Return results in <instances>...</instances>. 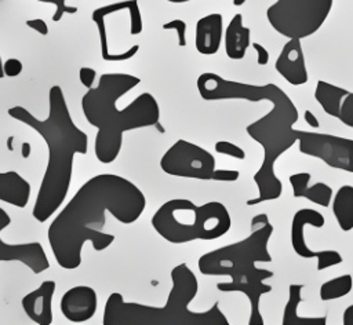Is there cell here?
Segmentation results:
<instances>
[{
	"label": "cell",
	"instance_id": "38",
	"mask_svg": "<svg viewBox=\"0 0 353 325\" xmlns=\"http://www.w3.org/2000/svg\"><path fill=\"white\" fill-rule=\"evenodd\" d=\"M245 3V0H233V4L236 6V7H239V6H243Z\"/></svg>",
	"mask_w": 353,
	"mask_h": 325
},
{
	"label": "cell",
	"instance_id": "10",
	"mask_svg": "<svg viewBox=\"0 0 353 325\" xmlns=\"http://www.w3.org/2000/svg\"><path fill=\"white\" fill-rule=\"evenodd\" d=\"M299 151L316 157L328 167L353 174V139L298 129Z\"/></svg>",
	"mask_w": 353,
	"mask_h": 325
},
{
	"label": "cell",
	"instance_id": "24",
	"mask_svg": "<svg viewBox=\"0 0 353 325\" xmlns=\"http://www.w3.org/2000/svg\"><path fill=\"white\" fill-rule=\"evenodd\" d=\"M332 212L342 231L353 229V186H341L332 198Z\"/></svg>",
	"mask_w": 353,
	"mask_h": 325
},
{
	"label": "cell",
	"instance_id": "39",
	"mask_svg": "<svg viewBox=\"0 0 353 325\" xmlns=\"http://www.w3.org/2000/svg\"><path fill=\"white\" fill-rule=\"evenodd\" d=\"M4 77V72H3V62H1V55H0V78Z\"/></svg>",
	"mask_w": 353,
	"mask_h": 325
},
{
	"label": "cell",
	"instance_id": "3",
	"mask_svg": "<svg viewBox=\"0 0 353 325\" xmlns=\"http://www.w3.org/2000/svg\"><path fill=\"white\" fill-rule=\"evenodd\" d=\"M139 83L141 78L132 74L103 73L98 84L87 90L81 98L85 120L98 129L94 151L102 164H110L119 157L124 132L159 123L160 107L149 92L138 95L123 109L117 107V101Z\"/></svg>",
	"mask_w": 353,
	"mask_h": 325
},
{
	"label": "cell",
	"instance_id": "36",
	"mask_svg": "<svg viewBox=\"0 0 353 325\" xmlns=\"http://www.w3.org/2000/svg\"><path fill=\"white\" fill-rule=\"evenodd\" d=\"M342 324L343 325H353V304L347 306L342 315Z\"/></svg>",
	"mask_w": 353,
	"mask_h": 325
},
{
	"label": "cell",
	"instance_id": "2",
	"mask_svg": "<svg viewBox=\"0 0 353 325\" xmlns=\"http://www.w3.org/2000/svg\"><path fill=\"white\" fill-rule=\"evenodd\" d=\"M48 102L50 113L44 120H39L23 106H12L7 110L10 117L34 129L47 145L48 161L32 211L39 223L47 222L66 200L74 156L88 151V136L74 124L59 85L50 88Z\"/></svg>",
	"mask_w": 353,
	"mask_h": 325
},
{
	"label": "cell",
	"instance_id": "19",
	"mask_svg": "<svg viewBox=\"0 0 353 325\" xmlns=\"http://www.w3.org/2000/svg\"><path fill=\"white\" fill-rule=\"evenodd\" d=\"M312 175L309 172H296L290 176L294 198H306L320 207H330L332 200V189L324 182L309 186Z\"/></svg>",
	"mask_w": 353,
	"mask_h": 325
},
{
	"label": "cell",
	"instance_id": "28",
	"mask_svg": "<svg viewBox=\"0 0 353 325\" xmlns=\"http://www.w3.org/2000/svg\"><path fill=\"white\" fill-rule=\"evenodd\" d=\"M163 30H175L178 45L185 47L186 45V22L182 19H172L170 22L163 23Z\"/></svg>",
	"mask_w": 353,
	"mask_h": 325
},
{
	"label": "cell",
	"instance_id": "32",
	"mask_svg": "<svg viewBox=\"0 0 353 325\" xmlns=\"http://www.w3.org/2000/svg\"><path fill=\"white\" fill-rule=\"evenodd\" d=\"M240 176V172L236 169H215L212 180H221V182H234Z\"/></svg>",
	"mask_w": 353,
	"mask_h": 325
},
{
	"label": "cell",
	"instance_id": "12",
	"mask_svg": "<svg viewBox=\"0 0 353 325\" xmlns=\"http://www.w3.org/2000/svg\"><path fill=\"white\" fill-rule=\"evenodd\" d=\"M325 224L324 215L312 208H302L296 211L292 216L291 222V245L294 252L303 259H316V269L319 271L325 270L331 266H336L342 263V256L338 251L324 249V251H313L306 245L305 241V227L312 226L321 229Z\"/></svg>",
	"mask_w": 353,
	"mask_h": 325
},
{
	"label": "cell",
	"instance_id": "37",
	"mask_svg": "<svg viewBox=\"0 0 353 325\" xmlns=\"http://www.w3.org/2000/svg\"><path fill=\"white\" fill-rule=\"evenodd\" d=\"M168 3H174V4H181V3H189L192 0H165Z\"/></svg>",
	"mask_w": 353,
	"mask_h": 325
},
{
	"label": "cell",
	"instance_id": "7",
	"mask_svg": "<svg viewBox=\"0 0 353 325\" xmlns=\"http://www.w3.org/2000/svg\"><path fill=\"white\" fill-rule=\"evenodd\" d=\"M251 234L244 240L221 247L203 253L197 266L203 275H228L232 281L268 280L273 271L255 267V263H270L272 255L268 249L273 234V224L266 213H259L251 219Z\"/></svg>",
	"mask_w": 353,
	"mask_h": 325
},
{
	"label": "cell",
	"instance_id": "29",
	"mask_svg": "<svg viewBox=\"0 0 353 325\" xmlns=\"http://www.w3.org/2000/svg\"><path fill=\"white\" fill-rule=\"evenodd\" d=\"M40 3H52L55 6V12L52 15V21L58 22L62 19L65 14H76L77 7H70L66 4V0H36Z\"/></svg>",
	"mask_w": 353,
	"mask_h": 325
},
{
	"label": "cell",
	"instance_id": "20",
	"mask_svg": "<svg viewBox=\"0 0 353 325\" xmlns=\"http://www.w3.org/2000/svg\"><path fill=\"white\" fill-rule=\"evenodd\" d=\"M30 183L15 171L0 172V201L25 208L30 198Z\"/></svg>",
	"mask_w": 353,
	"mask_h": 325
},
{
	"label": "cell",
	"instance_id": "33",
	"mask_svg": "<svg viewBox=\"0 0 353 325\" xmlns=\"http://www.w3.org/2000/svg\"><path fill=\"white\" fill-rule=\"evenodd\" d=\"M25 23H26V26H28V28L33 29L34 32H37V33H39V34H41V36H47V34H48V32H50L47 22H46L44 19H41V18L28 19Z\"/></svg>",
	"mask_w": 353,
	"mask_h": 325
},
{
	"label": "cell",
	"instance_id": "22",
	"mask_svg": "<svg viewBox=\"0 0 353 325\" xmlns=\"http://www.w3.org/2000/svg\"><path fill=\"white\" fill-rule=\"evenodd\" d=\"M303 284H290L288 300L283 310L281 324L283 325H325L327 315L321 317H301L298 314V306L302 302Z\"/></svg>",
	"mask_w": 353,
	"mask_h": 325
},
{
	"label": "cell",
	"instance_id": "15",
	"mask_svg": "<svg viewBox=\"0 0 353 325\" xmlns=\"http://www.w3.org/2000/svg\"><path fill=\"white\" fill-rule=\"evenodd\" d=\"M274 69L291 85H303L307 83L309 76L301 39H288L276 59Z\"/></svg>",
	"mask_w": 353,
	"mask_h": 325
},
{
	"label": "cell",
	"instance_id": "27",
	"mask_svg": "<svg viewBox=\"0 0 353 325\" xmlns=\"http://www.w3.org/2000/svg\"><path fill=\"white\" fill-rule=\"evenodd\" d=\"M338 120L349 128H353V92H347L342 101Z\"/></svg>",
	"mask_w": 353,
	"mask_h": 325
},
{
	"label": "cell",
	"instance_id": "4",
	"mask_svg": "<svg viewBox=\"0 0 353 325\" xmlns=\"http://www.w3.org/2000/svg\"><path fill=\"white\" fill-rule=\"evenodd\" d=\"M171 291L161 307L125 302L113 292L105 303L103 325H229L226 315L215 302L207 311H192L189 303L199 292V281L186 263L171 270Z\"/></svg>",
	"mask_w": 353,
	"mask_h": 325
},
{
	"label": "cell",
	"instance_id": "11",
	"mask_svg": "<svg viewBox=\"0 0 353 325\" xmlns=\"http://www.w3.org/2000/svg\"><path fill=\"white\" fill-rule=\"evenodd\" d=\"M197 91L204 101H226V99H244L250 102L268 101L273 88V83L263 85H254L226 80L216 73L205 72L197 77Z\"/></svg>",
	"mask_w": 353,
	"mask_h": 325
},
{
	"label": "cell",
	"instance_id": "21",
	"mask_svg": "<svg viewBox=\"0 0 353 325\" xmlns=\"http://www.w3.org/2000/svg\"><path fill=\"white\" fill-rule=\"evenodd\" d=\"M225 52L228 58L239 61L245 56L248 47L251 45V30L244 26L241 14H236L228 23L223 33Z\"/></svg>",
	"mask_w": 353,
	"mask_h": 325
},
{
	"label": "cell",
	"instance_id": "26",
	"mask_svg": "<svg viewBox=\"0 0 353 325\" xmlns=\"http://www.w3.org/2000/svg\"><path fill=\"white\" fill-rule=\"evenodd\" d=\"M215 151L219 153V154H225V156H229V157H233V158H237V160H244L245 158V151L232 143V142H228V140H218L215 143Z\"/></svg>",
	"mask_w": 353,
	"mask_h": 325
},
{
	"label": "cell",
	"instance_id": "16",
	"mask_svg": "<svg viewBox=\"0 0 353 325\" xmlns=\"http://www.w3.org/2000/svg\"><path fill=\"white\" fill-rule=\"evenodd\" d=\"M55 281L46 280L36 289L22 297V308L34 324H52V297L55 293Z\"/></svg>",
	"mask_w": 353,
	"mask_h": 325
},
{
	"label": "cell",
	"instance_id": "23",
	"mask_svg": "<svg viewBox=\"0 0 353 325\" xmlns=\"http://www.w3.org/2000/svg\"><path fill=\"white\" fill-rule=\"evenodd\" d=\"M349 91L346 88L334 85L328 81L319 80L314 88V99L319 102L321 109L331 117L338 118L343 98Z\"/></svg>",
	"mask_w": 353,
	"mask_h": 325
},
{
	"label": "cell",
	"instance_id": "8",
	"mask_svg": "<svg viewBox=\"0 0 353 325\" xmlns=\"http://www.w3.org/2000/svg\"><path fill=\"white\" fill-rule=\"evenodd\" d=\"M334 0H276L266 10L270 26L287 39L314 34L328 18Z\"/></svg>",
	"mask_w": 353,
	"mask_h": 325
},
{
	"label": "cell",
	"instance_id": "31",
	"mask_svg": "<svg viewBox=\"0 0 353 325\" xmlns=\"http://www.w3.org/2000/svg\"><path fill=\"white\" fill-rule=\"evenodd\" d=\"M95 77H97L95 69L88 67V66L80 67V70H79V78H80V83H81L87 90H90V88L94 87Z\"/></svg>",
	"mask_w": 353,
	"mask_h": 325
},
{
	"label": "cell",
	"instance_id": "35",
	"mask_svg": "<svg viewBox=\"0 0 353 325\" xmlns=\"http://www.w3.org/2000/svg\"><path fill=\"white\" fill-rule=\"evenodd\" d=\"M303 118H305L306 124H309L312 128H319V127H320V123H319L317 117H316L310 110H305Z\"/></svg>",
	"mask_w": 353,
	"mask_h": 325
},
{
	"label": "cell",
	"instance_id": "17",
	"mask_svg": "<svg viewBox=\"0 0 353 325\" xmlns=\"http://www.w3.org/2000/svg\"><path fill=\"white\" fill-rule=\"evenodd\" d=\"M216 289L221 292H241L248 297L250 302V325H263V317L259 310V300L261 296L265 293L272 292L273 286L265 284V280L255 278V280H243V281H228V282H218Z\"/></svg>",
	"mask_w": 353,
	"mask_h": 325
},
{
	"label": "cell",
	"instance_id": "34",
	"mask_svg": "<svg viewBox=\"0 0 353 325\" xmlns=\"http://www.w3.org/2000/svg\"><path fill=\"white\" fill-rule=\"evenodd\" d=\"M251 45L256 51V63L259 66H266L269 63V58H270L269 51L262 44H259V43H252Z\"/></svg>",
	"mask_w": 353,
	"mask_h": 325
},
{
	"label": "cell",
	"instance_id": "6",
	"mask_svg": "<svg viewBox=\"0 0 353 325\" xmlns=\"http://www.w3.org/2000/svg\"><path fill=\"white\" fill-rule=\"evenodd\" d=\"M152 226L161 238L179 245L221 238L230 230L232 218L219 201L196 205L188 198H172L157 208Z\"/></svg>",
	"mask_w": 353,
	"mask_h": 325
},
{
	"label": "cell",
	"instance_id": "5",
	"mask_svg": "<svg viewBox=\"0 0 353 325\" xmlns=\"http://www.w3.org/2000/svg\"><path fill=\"white\" fill-rule=\"evenodd\" d=\"M268 101L272 103V109L245 128L248 136L263 149L262 164L254 175L258 197L247 201L250 207L277 200L281 196L283 183L274 172V162L298 140V129L294 128L298 121V109L291 98L273 84Z\"/></svg>",
	"mask_w": 353,
	"mask_h": 325
},
{
	"label": "cell",
	"instance_id": "1",
	"mask_svg": "<svg viewBox=\"0 0 353 325\" xmlns=\"http://www.w3.org/2000/svg\"><path fill=\"white\" fill-rule=\"evenodd\" d=\"M145 207V194L127 178L116 174L90 178L48 226L47 238L57 264L65 270L77 269L85 242L101 252L114 241L113 234L103 231L108 213L123 224H131Z\"/></svg>",
	"mask_w": 353,
	"mask_h": 325
},
{
	"label": "cell",
	"instance_id": "18",
	"mask_svg": "<svg viewBox=\"0 0 353 325\" xmlns=\"http://www.w3.org/2000/svg\"><path fill=\"white\" fill-rule=\"evenodd\" d=\"M223 37V17L218 12L201 17L196 22L194 47L201 55H214Z\"/></svg>",
	"mask_w": 353,
	"mask_h": 325
},
{
	"label": "cell",
	"instance_id": "9",
	"mask_svg": "<svg viewBox=\"0 0 353 325\" xmlns=\"http://www.w3.org/2000/svg\"><path fill=\"white\" fill-rule=\"evenodd\" d=\"M160 168L171 176L212 180L216 162L208 150L189 140L178 139L160 158Z\"/></svg>",
	"mask_w": 353,
	"mask_h": 325
},
{
	"label": "cell",
	"instance_id": "14",
	"mask_svg": "<svg viewBox=\"0 0 353 325\" xmlns=\"http://www.w3.org/2000/svg\"><path fill=\"white\" fill-rule=\"evenodd\" d=\"M62 315L74 324H81L94 317L98 308V295L88 285H76L69 288L61 297Z\"/></svg>",
	"mask_w": 353,
	"mask_h": 325
},
{
	"label": "cell",
	"instance_id": "25",
	"mask_svg": "<svg viewBox=\"0 0 353 325\" xmlns=\"http://www.w3.org/2000/svg\"><path fill=\"white\" fill-rule=\"evenodd\" d=\"M353 289V277L350 274H342L338 277H334L320 286V299L327 300H335L339 297L346 296Z\"/></svg>",
	"mask_w": 353,
	"mask_h": 325
},
{
	"label": "cell",
	"instance_id": "13",
	"mask_svg": "<svg viewBox=\"0 0 353 325\" xmlns=\"http://www.w3.org/2000/svg\"><path fill=\"white\" fill-rule=\"evenodd\" d=\"M10 215L0 207V233L10 226ZM0 262H21L33 274H40L50 267L43 245L37 241L23 244H7L0 237Z\"/></svg>",
	"mask_w": 353,
	"mask_h": 325
},
{
	"label": "cell",
	"instance_id": "30",
	"mask_svg": "<svg viewBox=\"0 0 353 325\" xmlns=\"http://www.w3.org/2000/svg\"><path fill=\"white\" fill-rule=\"evenodd\" d=\"M22 69H23V65L17 58H8V59H6V62H3V72H4V76H7V77L19 76Z\"/></svg>",
	"mask_w": 353,
	"mask_h": 325
}]
</instances>
